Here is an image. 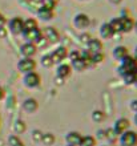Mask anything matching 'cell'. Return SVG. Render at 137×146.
<instances>
[{
	"label": "cell",
	"instance_id": "obj_1",
	"mask_svg": "<svg viewBox=\"0 0 137 146\" xmlns=\"http://www.w3.org/2000/svg\"><path fill=\"white\" fill-rule=\"evenodd\" d=\"M137 72V58L132 54H128L121 61H118L117 74L125 85H133L134 73Z\"/></svg>",
	"mask_w": 137,
	"mask_h": 146
},
{
	"label": "cell",
	"instance_id": "obj_2",
	"mask_svg": "<svg viewBox=\"0 0 137 146\" xmlns=\"http://www.w3.org/2000/svg\"><path fill=\"white\" fill-rule=\"evenodd\" d=\"M23 85L28 89L39 88L41 85V76L39 74L36 70L23 74Z\"/></svg>",
	"mask_w": 137,
	"mask_h": 146
},
{
	"label": "cell",
	"instance_id": "obj_3",
	"mask_svg": "<svg viewBox=\"0 0 137 146\" xmlns=\"http://www.w3.org/2000/svg\"><path fill=\"white\" fill-rule=\"evenodd\" d=\"M117 142L120 146H137V131L126 130L117 137Z\"/></svg>",
	"mask_w": 137,
	"mask_h": 146
},
{
	"label": "cell",
	"instance_id": "obj_4",
	"mask_svg": "<svg viewBox=\"0 0 137 146\" xmlns=\"http://www.w3.org/2000/svg\"><path fill=\"white\" fill-rule=\"evenodd\" d=\"M37 66V62L35 61L33 58H27V57H21L17 61V70L20 73H29V72H35Z\"/></svg>",
	"mask_w": 137,
	"mask_h": 146
},
{
	"label": "cell",
	"instance_id": "obj_5",
	"mask_svg": "<svg viewBox=\"0 0 137 146\" xmlns=\"http://www.w3.org/2000/svg\"><path fill=\"white\" fill-rule=\"evenodd\" d=\"M68 52H69L68 48L64 45H60V46H57V48H55V49L49 53L55 65H59L61 62H64V60L68 58Z\"/></svg>",
	"mask_w": 137,
	"mask_h": 146
},
{
	"label": "cell",
	"instance_id": "obj_6",
	"mask_svg": "<svg viewBox=\"0 0 137 146\" xmlns=\"http://www.w3.org/2000/svg\"><path fill=\"white\" fill-rule=\"evenodd\" d=\"M21 36L25 40V42H32L37 46V44L40 42V40L43 38V32L41 28H36V29H29V31H23Z\"/></svg>",
	"mask_w": 137,
	"mask_h": 146
},
{
	"label": "cell",
	"instance_id": "obj_7",
	"mask_svg": "<svg viewBox=\"0 0 137 146\" xmlns=\"http://www.w3.org/2000/svg\"><path fill=\"white\" fill-rule=\"evenodd\" d=\"M8 31L11 32L13 36L21 35V32L24 29V20L20 16H15L12 19L8 20Z\"/></svg>",
	"mask_w": 137,
	"mask_h": 146
},
{
	"label": "cell",
	"instance_id": "obj_8",
	"mask_svg": "<svg viewBox=\"0 0 137 146\" xmlns=\"http://www.w3.org/2000/svg\"><path fill=\"white\" fill-rule=\"evenodd\" d=\"M41 32L43 37L45 38L48 44H57L60 41V33L55 27H44Z\"/></svg>",
	"mask_w": 137,
	"mask_h": 146
},
{
	"label": "cell",
	"instance_id": "obj_9",
	"mask_svg": "<svg viewBox=\"0 0 137 146\" xmlns=\"http://www.w3.org/2000/svg\"><path fill=\"white\" fill-rule=\"evenodd\" d=\"M89 25H91V17H89L87 13L80 12V13L75 15V17H73V27L76 28V29L84 31V29H87Z\"/></svg>",
	"mask_w": 137,
	"mask_h": 146
},
{
	"label": "cell",
	"instance_id": "obj_10",
	"mask_svg": "<svg viewBox=\"0 0 137 146\" xmlns=\"http://www.w3.org/2000/svg\"><path fill=\"white\" fill-rule=\"evenodd\" d=\"M112 129H113V131L117 134V137H118V135L122 134L124 131H126V130H129L130 129V121L128 118H125V117H120V118H117L116 121H114Z\"/></svg>",
	"mask_w": 137,
	"mask_h": 146
},
{
	"label": "cell",
	"instance_id": "obj_11",
	"mask_svg": "<svg viewBox=\"0 0 137 146\" xmlns=\"http://www.w3.org/2000/svg\"><path fill=\"white\" fill-rule=\"evenodd\" d=\"M37 46L32 44V42H24L23 45L20 46V53L23 57H27V58H33L37 53Z\"/></svg>",
	"mask_w": 137,
	"mask_h": 146
},
{
	"label": "cell",
	"instance_id": "obj_12",
	"mask_svg": "<svg viewBox=\"0 0 137 146\" xmlns=\"http://www.w3.org/2000/svg\"><path fill=\"white\" fill-rule=\"evenodd\" d=\"M56 77L60 78V80H67L71 74H72V66L69 64H65V62H61L56 66Z\"/></svg>",
	"mask_w": 137,
	"mask_h": 146
},
{
	"label": "cell",
	"instance_id": "obj_13",
	"mask_svg": "<svg viewBox=\"0 0 137 146\" xmlns=\"http://www.w3.org/2000/svg\"><path fill=\"white\" fill-rule=\"evenodd\" d=\"M85 49H87L91 54H93V53H100V52H103V49H104L103 41H101L100 38L92 37L91 40H89V42H88L87 45H85Z\"/></svg>",
	"mask_w": 137,
	"mask_h": 146
},
{
	"label": "cell",
	"instance_id": "obj_14",
	"mask_svg": "<svg viewBox=\"0 0 137 146\" xmlns=\"http://www.w3.org/2000/svg\"><path fill=\"white\" fill-rule=\"evenodd\" d=\"M81 138H83L81 133H79L76 130L68 131L65 134V142H67V145H71V146H79L81 142Z\"/></svg>",
	"mask_w": 137,
	"mask_h": 146
},
{
	"label": "cell",
	"instance_id": "obj_15",
	"mask_svg": "<svg viewBox=\"0 0 137 146\" xmlns=\"http://www.w3.org/2000/svg\"><path fill=\"white\" fill-rule=\"evenodd\" d=\"M99 36H100V40L103 38V40H110V38H113L114 36V32L113 29L110 28V25L107 23H103L100 25L99 28Z\"/></svg>",
	"mask_w": 137,
	"mask_h": 146
},
{
	"label": "cell",
	"instance_id": "obj_16",
	"mask_svg": "<svg viewBox=\"0 0 137 146\" xmlns=\"http://www.w3.org/2000/svg\"><path fill=\"white\" fill-rule=\"evenodd\" d=\"M36 16H37V19L41 20V21H51V20L55 19V11L53 9H48V8L40 7L39 11L36 12Z\"/></svg>",
	"mask_w": 137,
	"mask_h": 146
},
{
	"label": "cell",
	"instance_id": "obj_17",
	"mask_svg": "<svg viewBox=\"0 0 137 146\" xmlns=\"http://www.w3.org/2000/svg\"><path fill=\"white\" fill-rule=\"evenodd\" d=\"M129 53V49L126 48L125 45H117L116 48L113 49V52H112V56H113L114 60H117V61H121L124 57H126Z\"/></svg>",
	"mask_w": 137,
	"mask_h": 146
},
{
	"label": "cell",
	"instance_id": "obj_18",
	"mask_svg": "<svg viewBox=\"0 0 137 146\" xmlns=\"http://www.w3.org/2000/svg\"><path fill=\"white\" fill-rule=\"evenodd\" d=\"M23 109L27 111V113H29V114H33L39 109V102L35 100V98L29 97V98H27V100L23 102Z\"/></svg>",
	"mask_w": 137,
	"mask_h": 146
},
{
	"label": "cell",
	"instance_id": "obj_19",
	"mask_svg": "<svg viewBox=\"0 0 137 146\" xmlns=\"http://www.w3.org/2000/svg\"><path fill=\"white\" fill-rule=\"evenodd\" d=\"M71 66H72V70H77V72H84V70H87L88 68H89L87 61H85L81 56L77 57L76 60H72V61H71Z\"/></svg>",
	"mask_w": 137,
	"mask_h": 146
},
{
	"label": "cell",
	"instance_id": "obj_20",
	"mask_svg": "<svg viewBox=\"0 0 137 146\" xmlns=\"http://www.w3.org/2000/svg\"><path fill=\"white\" fill-rule=\"evenodd\" d=\"M120 17V16H118ZM121 19V29L122 33H129L133 31V25H134V20L132 17H120Z\"/></svg>",
	"mask_w": 137,
	"mask_h": 146
},
{
	"label": "cell",
	"instance_id": "obj_21",
	"mask_svg": "<svg viewBox=\"0 0 137 146\" xmlns=\"http://www.w3.org/2000/svg\"><path fill=\"white\" fill-rule=\"evenodd\" d=\"M108 24L110 25V28L113 29L114 35H120V33H122V29H121V19L120 17H112V19L108 21Z\"/></svg>",
	"mask_w": 137,
	"mask_h": 146
},
{
	"label": "cell",
	"instance_id": "obj_22",
	"mask_svg": "<svg viewBox=\"0 0 137 146\" xmlns=\"http://www.w3.org/2000/svg\"><path fill=\"white\" fill-rule=\"evenodd\" d=\"M40 65H41L43 68H45V69H49L51 66L55 65L49 53H45V54H43L41 56V58H40Z\"/></svg>",
	"mask_w": 137,
	"mask_h": 146
},
{
	"label": "cell",
	"instance_id": "obj_23",
	"mask_svg": "<svg viewBox=\"0 0 137 146\" xmlns=\"http://www.w3.org/2000/svg\"><path fill=\"white\" fill-rule=\"evenodd\" d=\"M79 146H97V139L93 135H83Z\"/></svg>",
	"mask_w": 137,
	"mask_h": 146
},
{
	"label": "cell",
	"instance_id": "obj_24",
	"mask_svg": "<svg viewBox=\"0 0 137 146\" xmlns=\"http://www.w3.org/2000/svg\"><path fill=\"white\" fill-rule=\"evenodd\" d=\"M36 28H39V23L36 19L28 17V19L24 20V29L23 31H29V29H36Z\"/></svg>",
	"mask_w": 137,
	"mask_h": 146
},
{
	"label": "cell",
	"instance_id": "obj_25",
	"mask_svg": "<svg viewBox=\"0 0 137 146\" xmlns=\"http://www.w3.org/2000/svg\"><path fill=\"white\" fill-rule=\"evenodd\" d=\"M56 141L55 138L53 133H43V137H41V143L45 146H52Z\"/></svg>",
	"mask_w": 137,
	"mask_h": 146
},
{
	"label": "cell",
	"instance_id": "obj_26",
	"mask_svg": "<svg viewBox=\"0 0 137 146\" xmlns=\"http://www.w3.org/2000/svg\"><path fill=\"white\" fill-rule=\"evenodd\" d=\"M25 129H27V126H25V122H24L23 119H16L15 123H13V130H15V133L20 134V133L25 131Z\"/></svg>",
	"mask_w": 137,
	"mask_h": 146
},
{
	"label": "cell",
	"instance_id": "obj_27",
	"mask_svg": "<svg viewBox=\"0 0 137 146\" xmlns=\"http://www.w3.org/2000/svg\"><path fill=\"white\" fill-rule=\"evenodd\" d=\"M92 119L95 122H103L105 119V113L103 110H93L92 111Z\"/></svg>",
	"mask_w": 137,
	"mask_h": 146
},
{
	"label": "cell",
	"instance_id": "obj_28",
	"mask_svg": "<svg viewBox=\"0 0 137 146\" xmlns=\"http://www.w3.org/2000/svg\"><path fill=\"white\" fill-rule=\"evenodd\" d=\"M104 138H107L109 142H116V141H117V134L113 131V129H112V127H109V129H105Z\"/></svg>",
	"mask_w": 137,
	"mask_h": 146
},
{
	"label": "cell",
	"instance_id": "obj_29",
	"mask_svg": "<svg viewBox=\"0 0 137 146\" xmlns=\"http://www.w3.org/2000/svg\"><path fill=\"white\" fill-rule=\"evenodd\" d=\"M91 58H92V62H93L95 65H97V64H100V62H103L104 60H105V54H104V52L93 53V54H91Z\"/></svg>",
	"mask_w": 137,
	"mask_h": 146
},
{
	"label": "cell",
	"instance_id": "obj_30",
	"mask_svg": "<svg viewBox=\"0 0 137 146\" xmlns=\"http://www.w3.org/2000/svg\"><path fill=\"white\" fill-rule=\"evenodd\" d=\"M8 145L9 146H24V142L17 135H11V137L8 138Z\"/></svg>",
	"mask_w": 137,
	"mask_h": 146
},
{
	"label": "cell",
	"instance_id": "obj_31",
	"mask_svg": "<svg viewBox=\"0 0 137 146\" xmlns=\"http://www.w3.org/2000/svg\"><path fill=\"white\" fill-rule=\"evenodd\" d=\"M41 137H43V131L41 130H37V129H35V130L31 131V138L32 141L36 143L41 142Z\"/></svg>",
	"mask_w": 137,
	"mask_h": 146
},
{
	"label": "cell",
	"instance_id": "obj_32",
	"mask_svg": "<svg viewBox=\"0 0 137 146\" xmlns=\"http://www.w3.org/2000/svg\"><path fill=\"white\" fill-rule=\"evenodd\" d=\"M41 7L48 8V9H55L57 4V0H41Z\"/></svg>",
	"mask_w": 137,
	"mask_h": 146
},
{
	"label": "cell",
	"instance_id": "obj_33",
	"mask_svg": "<svg viewBox=\"0 0 137 146\" xmlns=\"http://www.w3.org/2000/svg\"><path fill=\"white\" fill-rule=\"evenodd\" d=\"M91 38H92V36L89 35L88 32H83V33L80 35V42L83 44L84 46H85L88 42H89V40H91Z\"/></svg>",
	"mask_w": 137,
	"mask_h": 146
},
{
	"label": "cell",
	"instance_id": "obj_34",
	"mask_svg": "<svg viewBox=\"0 0 137 146\" xmlns=\"http://www.w3.org/2000/svg\"><path fill=\"white\" fill-rule=\"evenodd\" d=\"M77 57H80V50H71V52H68V58L72 61V60H76Z\"/></svg>",
	"mask_w": 137,
	"mask_h": 146
},
{
	"label": "cell",
	"instance_id": "obj_35",
	"mask_svg": "<svg viewBox=\"0 0 137 146\" xmlns=\"http://www.w3.org/2000/svg\"><path fill=\"white\" fill-rule=\"evenodd\" d=\"M129 109L133 111V114H137V98L136 100H132L129 102Z\"/></svg>",
	"mask_w": 137,
	"mask_h": 146
},
{
	"label": "cell",
	"instance_id": "obj_36",
	"mask_svg": "<svg viewBox=\"0 0 137 146\" xmlns=\"http://www.w3.org/2000/svg\"><path fill=\"white\" fill-rule=\"evenodd\" d=\"M7 36V28L5 25H0V37H5Z\"/></svg>",
	"mask_w": 137,
	"mask_h": 146
},
{
	"label": "cell",
	"instance_id": "obj_37",
	"mask_svg": "<svg viewBox=\"0 0 137 146\" xmlns=\"http://www.w3.org/2000/svg\"><path fill=\"white\" fill-rule=\"evenodd\" d=\"M112 5H118V4H121V1L122 0H108Z\"/></svg>",
	"mask_w": 137,
	"mask_h": 146
},
{
	"label": "cell",
	"instance_id": "obj_38",
	"mask_svg": "<svg viewBox=\"0 0 137 146\" xmlns=\"http://www.w3.org/2000/svg\"><path fill=\"white\" fill-rule=\"evenodd\" d=\"M133 85L137 88V72L134 73V78H133Z\"/></svg>",
	"mask_w": 137,
	"mask_h": 146
},
{
	"label": "cell",
	"instance_id": "obj_39",
	"mask_svg": "<svg viewBox=\"0 0 137 146\" xmlns=\"http://www.w3.org/2000/svg\"><path fill=\"white\" fill-rule=\"evenodd\" d=\"M133 123L137 126V114H133Z\"/></svg>",
	"mask_w": 137,
	"mask_h": 146
},
{
	"label": "cell",
	"instance_id": "obj_40",
	"mask_svg": "<svg viewBox=\"0 0 137 146\" xmlns=\"http://www.w3.org/2000/svg\"><path fill=\"white\" fill-rule=\"evenodd\" d=\"M133 31L137 33V21H134V25H133Z\"/></svg>",
	"mask_w": 137,
	"mask_h": 146
},
{
	"label": "cell",
	"instance_id": "obj_41",
	"mask_svg": "<svg viewBox=\"0 0 137 146\" xmlns=\"http://www.w3.org/2000/svg\"><path fill=\"white\" fill-rule=\"evenodd\" d=\"M133 56H134V57L137 58V45L134 46V54H133Z\"/></svg>",
	"mask_w": 137,
	"mask_h": 146
},
{
	"label": "cell",
	"instance_id": "obj_42",
	"mask_svg": "<svg viewBox=\"0 0 137 146\" xmlns=\"http://www.w3.org/2000/svg\"><path fill=\"white\" fill-rule=\"evenodd\" d=\"M32 1H35V3H37V4L41 3V0H32ZM40 5H41V4H40Z\"/></svg>",
	"mask_w": 137,
	"mask_h": 146
},
{
	"label": "cell",
	"instance_id": "obj_43",
	"mask_svg": "<svg viewBox=\"0 0 137 146\" xmlns=\"http://www.w3.org/2000/svg\"><path fill=\"white\" fill-rule=\"evenodd\" d=\"M80 1H85V0H80Z\"/></svg>",
	"mask_w": 137,
	"mask_h": 146
},
{
	"label": "cell",
	"instance_id": "obj_44",
	"mask_svg": "<svg viewBox=\"0 0 137 146\" xmlns=\"http://www.w3.org/2000/svg\"><path fill=\"white\" fill-rule=\"evenodd\" d=\"M65 146H71V145H65Z\"/></svg>",
	"mask_w": 137,
	"mask_h": 146
}]
</instances>
